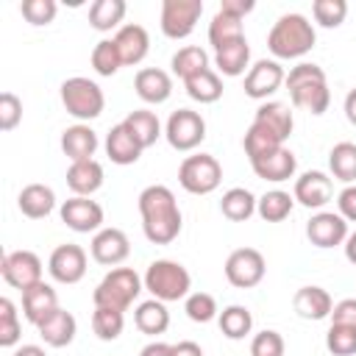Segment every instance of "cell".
Here are the masks:
<instances>
[{
  "label": "cell",
  "mask_w": 356,
  "mask_h": 356,
  "mask_svg": "<svg viewBox=\"0 0 356 356\" xmlns=\"http://www.w3.org/2000/svg\"><path fill=\"white\" fill-rule=\"evenodd\" d=\"M142 231L153 245H170L181 234V209L175 195L164 184H150L139 192Z\"/></svg>",
  "instance_id": "6da1fadb"
},
{
  "label": "cell",
  "mask_w": 356,
  "mask_h": 356,
  "mask_svg": "<svg viewBox=\"0 0 356 356\" xmlns=\"http://www.w3.org/2000/svg\"><path fill=\"white\" fill-rule=\"evenodd\" d=\"M286 89L292 97V106L309 111V114H325L328 103H331V92H328V81L323 67L312 64V61H300L286 72Z\"/></svg>",
  "instance_id": "7a4b0ae2"
},
{
  "label": "cell",
  "mask_w": 356,
  "mask_h": 356,
  "mask_svg": "<svg viewBox=\"0 0 356 356\" xmlns=\"http://www.w3.org/2000/svg\"><path fill=\"white\" fill-rule=\"evenodd\" d=\"M317 42L314 25L303 14H284L267 33V47L275 58H300Z\"/></svg>",
  "instance_id": "3957f363"
},
{
  "label": "cell",
  "mask_w": 356,
  "mask_h": 356,
  "mask_svg": "<svg viewBox=\"0 0 356 356\" xmlns=\"http://www.w3.org/2000/svg\"><path fill=\"white\" fill-rule=\"evenodd\" d=\"M145 289L156 298V300H181L189 295V286H192V275L184 264L172 261V259H156L147 264V273H145Z\"/></svg>",
  "instance_id": "277c9868"
},
{
  "label": "cell",
  "mask_w": 356,
  "mask_h": 356,
  "mask_svg": "<svg viewBox=\"0 0 356 356\" xmlns=\"http://www.w3.org/2000/svg\"><path fill=\"white\" fill-rule=\"evenodd\" d=\"M145 281L139 278L136 270L131 267H114L111 273L103 275V281L95 286L92 292V300L95 306H106V309H117V312H125L142 292Z\"/></svg>",
  "instance_id": "5b68a950"
},
{
  "label": "cell",
  "mask_w": 356,
  "mask_h": 356,
  "mask_svg": "<svg viewBox=\"0 0 356 356\" xmlns=\"http://www.w3.org/2000/svg\"><path fill=\"white\" fill-rule=\"evenodd\" d=\"M61 103L75 120H95V117L103 114L106 97H103V89L95 81H89L83 75H75V78H67L61 83Z\"/></svg>",
  "instance_id": "8992f818"
},
{
  "label": "cell",
  "mask_w": 356,
  "mask_h": 356,
  "mask_svg": "<svg viewBox=\"0 0 356 356\" xmlns=\"http://www.w3.org/2000/svg\"><path fill=\"white\" fill-rule=\"evenodd\" d=\"M222 181V167L214 156L209 153H195L186 156L178 167V184L189 192V195H209L220 186Z\"/></svg>",
  "instance_id": "52a82bcc"
},
{
  "label": "cell",
  "mask_w": 356,
  "mask_h": 356,
  "mask_svg": "<svg viewBox=\"0 0 356 356\" xmlns=\"http://www.w3.org/2000/svg\"><path fill=\"white\" fill-rule=\"evenodd\" d=\"M164 136L172 150H181V153L195 150L206 139V120L192 108H178L170 114L164 125Z\"/></svg>",
  "instance_id": "ba28073f"
},
{
  "label": "cell",
  "mask_w": 356,
  "mask_h": 356,
  "mask_svg": "<svg viewBox=\"0 0 356 356\" xmlns=\"http://www.w3.org/2000/svg\"><path fill=\"white\" fill-rule=\"evenodd\" d=\"M264 273H267V264L256 248H236L225 259V278L236 289H250V286L261 284Z\"/></svg>",
  "instance_id": "9c48e42d"
},
{
  "label": "cell",
  "mask_w": 356,
  "mask_h": 356,
  "mask_svg": "<svg viewBox=\"0 0 356 356\" xmlns=\"http://www.w3.org/2000/svg\"><path fill=\"white\" fill-rule=\"evenodd\" d=\"M203 14L200 0H164L161 3V33L167 39H186Z\"/></svg>",
  "instance_id": "30bf717a"
},
{
  "label": "cell",
  "mask_w": 356,
  "mask_h": 356,
  "mask_svg": "<svg viewBox=\"0 0 356 356\" xmlns=\"http://www.w3.org/2000/svg\"><path fill=\"white\" fill-rule=\"evenodd\" d=\"M0 273L8 286L25 292L42 281V259L33 250H11L0 259Z\"/></svg>",
  "instance_id": "8fae6325"
},
{
  "label": "cell",
  "mask_w": 356,
  "mask_h": 356,
  "mask_svg": "<svg viewBox=\"0 0 356 356\" xmlns=\"http://www.w3.org/2000/svg\"><path fill=\"white\" fill-rule=\"evenodd\" d=\"M58 214H61V222L75 234H92V231H100L103 225V206L89 197L72 195L70 200L61 203Z\"/></svg>",
  "instance_id": "7c38bea8"
},
{
  "label": "cell",
  "mask_w": 356,
  "mask_h": 356,
  "mask_svg": "<svg viewBox=\"0 0 356 356\" xmlns=\"http://www.w3.org/2000/svg\"><path fill=\"white\" fill-rule=\"evenodd\" d=\"M47 270L58 284H78L86 275V250L72 242L58 245L47 259Z\"/></svg>",
  "instance_id": "4fadbf2b"
},
{
  "label": "cell",
  "mask_w": 356,
  "mask_h": 356,
  "mask_svg": "<svg viewBox=\"0 0 356 356\" xmlns=\"http://www.w3.org/2000/svg\"><path fill=\"white\" fill-rule=\"evenodd\" d=\"M286 81V72L278 61L273 58H259L248 75H245V95L253 100H267L270 95L278 92V86Z\"/></svg>",
  "instance_id": "5bb4252c"
},
{
  "label": "cell",
  "mask_w": 356,
  "mask_h": 356,
  "mask_svg": "<svg viewBox=\"0 0 356 356\" xmlns=\"http://www.w3.org/2000/svg\"><path fill=\"white\" fill-rule=\"evenodd\" d=\"M306 236L314 248H337L348 239V220L337 211H317L306 222Z\"/></svg>",
  "instance_id": "9a60e30c"
},
{
  "label": "cell",
  "mask_w": 356,
  "mask_h": 356,
  "mask_svg": "<svg viewBox=\"0 0 356 356\" xmlns=\"http://www.w3.org/2000/svg\"><path fill=\"white\" fill-rule=\"evenodd\" d=\"M89 253L97 264H106V267H114V264H122L131 253V242L125 236V231L120 228H100L95 236H92V245H89Z\"/></svg>",
  "instance_id": "2e32d148"
},
{
  "label": "cell",
  "mask_w": 356,
  "mask_h": 356,
  "mask_svg": "<svg viewBox=\"0 0 356 356\" xmlns=\"http://www.w3.org/2000/svg\"><path fill=\"white\" fill-rule=\"evenodd\" d=\"M292 197L306 209H323L334 197V181L320 170H309L295 181Z\"/></svg>",
  "instance_id": "e0dca14e"
},
{
  "label": "cell",
  "mask_w": 356,
  "mask_h": 356,
  "mask_svg": "<svg viewBox=\"0 0 356 356\" xmlns=\"http://www.w3.org/2000/svg\"><path fill=\"white\" fill-rule=\"evenodd\" d=\"M250 167L261 181L281 184V181H289L295 175L298 161H295V153L289 147H278V150H270L259 159H250Z\"/></svg>",
  "instance_id": "ac0fdd59"
},
{
  "label": "cell",
  "mask_w": 356,
  "mask_h": 356,
  "mask_svg": "<svg viewBox=\"0 0 356 356\" xmlns=\"http://www.w3.org/2000/svg\"><path fill=\"white\" fill-rule=\"evenodd\" d=\"M39 337L44 339V345H50V348H67L72 339H75V331H78V323H75V317L67 312V309H56V312H50L39 325Z\"/></svg>",
  "instance_id": "d6986e66"
},
{
  "label": "cell",
  "mask_w": 356,
  "mask_h": 356,
  "mask_svg": "<svg viewBox=\"0 0 356 356\" xmlns=\"http://www.w3.org/2000/svg\"><path fill=\"white\" fill-rule=\"evenodd\" d=\"M134 89L145 103L159 106L172 95V78H170V72H164L159 67H145V70L136 72Z\"/></svg>",
  "instance_id": "ffe728a7"
},
{
  "label": "cell",
  "mask_w": 356,
  "mask_h": 356,
  "mask_svg": "<svg viewBox=\"0 0 356 356\" xmlns=\"http://www.w3.org/2000/svg\"><path fill=\"white\" fill-rule=\"evenodd\" d=\"M56 309H58V295H56V289L50 284L39 281V284H33L31 289L22 292V314H25L28 323L39 325Z\"/></svg>",
  "instance_id": "44dd1931"
},
{
  "label": "cell",
  "mask_w": 356,
  "mask_h": 356,
  "mask_svg": "<svg viewBox=\"0 0 356 356\" xmlns=\"http://www.w3.org/2000/svg\"><path fill=\"white\" fill-rule=\"evenodd\" d=\"M114 44L122 56V64H139L150 50V36L142 25L128 22L114 33Z\"/></svg>",
  "instance_id": "7402d4cb"
},
{
  "label": "cell",
  "mask_w": 356,
  "mask_h": 356,
  "mask_svg": "<svg viewBox=\"0 0 356 356\" xmlns=\"http://www.w3.org/2000/svg\"><path fill=\"white\" fill-rule=\"evenodd\" d=\"M61 150L70 161H89L97 150V134L78 122V125H70L64 134H61Z\"/></svg>",
  "instance_id": "603a6c76"
},
{
  "label": "cell",
  "mask_w": 356,
  "mask_h": 356,
  "mask_svg": "<svg viewBox=\"0 0 356 356\" xmlns=\"http://www.w3.org/2000/svg\"><path fill=\"white\" fill-rule=\"evenodd\" d=\"M67 186L78 197H89L103 186V164L89 159V161H72L67 170Z\"/></svg>",
  "instance_id": "cb8c5ba5"
},
{
  "label": "cell",
  "mask_w": 356,
  "mask_h": 356,
  "mask_svg": "<svg viewBox=\"0 0 356 356\" xmlns=\"http://www.w3.org/2000/svg\"><path fill=\"white\" fill-rule=\"evenodd\" d=\"M292 306L303 320H325L331 317L334 300L323 286H300L292 298Z\"/></svg>",
  "instance_id": "d4e9b609"
},
{
  "label": "cell",
  "mask_w": 356,
  "mask_h": 356,
  "mask_svg": "<svg viewBox=\"0 0 356 356\" xmlns=\"http://www.w3.org/2000/svg\"><path fill=\"white\" fill-rule=\"evenodd\" d=\"M106 153H108V159H111L114 164L125 167V164L139 161L142 145H139V142L134 139V134L120 122V125H114V128L108 131V136H106Z\"/></svg>",
  "instance_id": "484cf974"
},
{
  "label": "cell",
  "mask_w": 356,
  "mask_h": 356,
  "mask_svg": "<svg viewBox=\"0 0 356 356\" xmlns=\"http://www.w3.org/2000/svg\"><path fill=\"white\" fill-rule=\"evenodd\" d=\"M17 206L25 217L42 220L56 209V192L44 184H28V186H22V192L17 197Z\"/></svg>",
  "instance_id": "4316f807"
},
{
  "label": "cell",
  "mask_w": 356,
  "mask_h": 356,
  "mask_svg": "<svg viewBox=\"0 0 356 356\" xmlns=\"http://www.w3.org/2000/svg\"><path fill=\"white\" fill-rule=\"evenodd\" d=\"M248 61H250V44H248L245 36L242 39H234V42H228V44H222V47L214 50V64L228 78L242 75L248 70Z\"/></svg>",
  "instance_id": "83f0119b"
},
{
  "label": "cell",
  "mask_w": 356,
  "mask_h": 356,
  "mask_svg": "<svg viewBox=\"0 0 356 356\" xmlns=\"http://www.w3.org/2000/svg\"><path fill=\"white\" fill-rule=\"evenodd\" d=\"M134 325H136L142 334H147V337L164 334L167 325H170V312H167L164 300H156V298L142 300V303L136 306V312H134Z\"/></svg>",
  "instance_id": "f1b7e54d"
},
{
  "label": "cell",
  "mask_w": 356,
  "mask_h": 356,
  "mask_svg": "<svg viewBox=\"0 0 356 356\" xmlns=\"http://www.w3.org/2000/svg\"><path fill=\"white\" fill-rule=\"evenodd\" d=\"M256 122H264L270 131H275L284 142L289 139V134H292V128H295V120H292V111H289V106L286 103H281V100H264L259 108H256V117H253Z\"/></svg>",
  "instance_id": "f546056e"
},
{
  "label": "cell",
  "mask_w": 356,
  "mask_h": 356,
  "mask_svg": "<svg viewBox=\"0 0 356 356\" xmlns=\"http://www.w3.org/2000/svg\"><path fill=\"white\" fill-rule=\"evenodd\" d=\"M122 125L134 134V139L142 145V150L150 147V145H156V139L161 136V122H159V117H156L153 111H147V108L131 111V114L122 120Z\"/></svg>",
  "instance_id": "4dcf8cb0"
},
{
  "label": "cell",
  "mask_w": 356,
  "mask_h": 356,
  "mask_svg": "<svg viewBox=\"0 0 356 356\" xmlns=\"http://www.w3.org/2000/svg\"><path fill=\"white\" fill-rule=\"evenodd\" d=\"M220 211H222V217H228L231 222H245V220H250V217L256 214V197H253L250 189L234 186V189H228V192L222 195Z\"/></svg>",
  "instance_id": "1f68e13d"
},
{
  "label": "cell",
  "mask_w": 356,
  "mask_h": 356,
  "mask_svg": "<svg viewBox=\"0 0 356 356\" xmlns=\"http://www.w3.org/2000/svg\"><path fill=\"white\" fill-rule=\"evenodd\" d=\"M184 89L197 103H217L222 97V81H220V75L211 67L203 70V72H197V75H192V78H186L184 81Z\"/></svg>",
  "instance_id": "d6a6232c"
},
{
  "label": "cell",
  "mask_w": 356,
  "mask_h": 356,
  "mask_svg": "<svg viewBox=\"0 0 356 356\" xmlns=\"http://www.w3.org/2000/svg\"><path fill=\"white\" fill-rule=\"evenodd\" d=\"M242 145H245V153H248V159H259V156H264V153H270V150H278V147H284V139L275 134V131H270L264 122H250V128H248V134H245V139H242Z\"/></svg>",
  "instance_id": "836d02e7"
},
{
  "label": "cell",
  "mask_w": 356,
  "mask_h": 356,
  "mask_svg": "<svg viewBox=\"0 0 356 356\" xmlns=\"http://www.w3.org/2000/svg\"><path fill=\"white\" fill-rule=\"evenodd\" d=\"M292 206H295V197H292L289 192H284V189H270V192H264V195L256 200V214H259L264 222H281V220L289 217Z\"/></svg>",
  "instance_id": "e575fe53"
},
{
  "label": "cell",
  "mask_w": 356,
  "mask_h": 356,
  "mask_svg": "<svg viewBox=\"0 0 356 356\" xmlns=\"http://www.w3.org/2000/svg\"><path fill=\"white\" fill-rule=\"evenodd\" d=\"M328 167L331 175L342 184H353L356 181V145L353 142H337L328 153Z\"/></svg>",
  "instance_id": "d590c367"
},
{
  "label": "cell",
  "mask_w": 356,
  "mask_h": 356,
  "mask_svg": "<svg viewBox=\"0 0 356 356\" xmlns=\"http://www.w3.org/2000/svg\"><path fill=\"white\" fill-rule=\"evenodd\" d=\"M125 11H128L125 0H95L89 6V25L95 31H111L122 22Z\"/></svg>",
  "instance_id": "8d00e7d4"
},
{
  "label": "cell",
  "mask_w": 356,
  "mask_h": 356,
  "mask_svg": "<svg viewBox=\"0 0 356 356\" xmlns=\"http://www.w3.org/2000/svg\"><path fill=\"white\" fill-rule=\"evenodd\" d=\"M217 323H220V331H222L228 339H245V337L250 334V328H253L250 312H248L245 306H239V303L225 306V309L220 312Z\"/></svg>",
  "instance_id": "74e56055"
},
{
  "label": "cell",
  "mask_w": 356,
  "mask_h": 356,
  "mask_svg": "<svg viewBox=\"0 0 356 356\" xmlns=\"http://www.w3.org/2000/svg\"><path fill=\"white\" fill-rule=\"evenodd\" d=\"M203 70H209V53H206L203 47L186 44V47H181V50L172 56V72H175L181 81H186V78H192V75H197V72H203Z\"/></svg>",
  "instance_id": "f35d334b"
},
{
  "label": "cell",
  "mask_w": 356,
  "mask_h": 356,
  "mask_svg": "<svg viewBox=\"0 0 356 356\" xmlns=\"http://www.w3.org/2000/svg\"><path fill=\"white\" fill-rule=\"evenodd\" d=\"M122 328H125V312L95 306V312H92V331L97 334V339L114 342L122 334Z\"/></svg>",
  "instance_id": "ab89813d"
},
{
  "label": "cell",
  "mask_w": 356,
  "mask_h": 356,
  "mask_svg": "<svg viewBox=\"0 0 356 356\" xmlns=\"http://www.w3.org/2000/svg\"><path fill=\"white\" fill-rule=\"evenodd\" d=\"M242 36H245L242 19H236V17H231V14L217 11L214 19L209 22V42H211L214 50L222 47V44H228V42H234V39H242Z\"/></svg>",
  "instance_id": "60d3db41"
},
{
  "label": "cell",
  "mask_w": 356,
  "mask_h": 356,
  "mask_svg": "<svg viewBox=\"0 0 356 356\" xmlns=\"http://www.w3.org/2000/svg\"><path fill=\"white\" fill-rule=\"evenodd\" d=\"M89 61H92L95 72H97V75H106V78H111V75L122 67V56H120L114 39H100V42L92 47Z\"/></svg>",
  "instance_id": "b9f144b4"
},
{
  "label": "cell",
  "mask_w": 356,
  "mask_h": 356,
  "mask_svg": "<svg viewBox=\"0 0 356 356\" xmlns=\"http://www.w3.org/2000/svg\"><path fill=\"white\" fill-rule=\"evenodd\" d=\"M184 312H186V317L192 320V323H209V320H214V317H220L217 312V300H214V295H209V292H192V295H186V303H184Z\"/></svg>",
  "instance_id": "7bdbcfd3"
},
{
  "label": "cell",
  "mask_w": 356,
  "mask_h": 356,
  "mask_svg": "<svg viewBox=\"0 0 356 356\" xmlns=\"http://www.w3.org/2000/svg\"><path fill=\"white\" fill-rule=\"evenodd\" d=\"M312 14H314V22H320L323 28H339L348 17V3L345 0H314Z\"/></svg>",
  "instance_id": "ee69618b"
},
{
  "label": "cell",
  "mask_w": 356,
  "mask_h": 356,
  "mask_svg": "<svg viewBox=\"0 0 356 356\" xmlns=\"http://www.w3.org/2000/svg\"><path fill=\"white\" fill-rule=\"evenodd\" d=\"M325 348L334 353V356H353L356 353V328H348V325H334L328 328L325 334Z\"/></svg>",
  "instance_id": "f6af8a7d"
},
{
  "label": "cell",
  "mask_w": 356,
  "mask_h": 356,
  "mask_svg": "<svg viewBox=\"0 0 356 356\" xmlns=\"http://www.w3.org/2000/svg\"><path fill=\"white\" fill-rule=\"evenodd\" d=\"M19 342V317L8 298H0V345L11 348Z\"/></svg>",
  "instance_id": "bcb514c9"
},
{
  "label": "cell",
  "mask_w": 356,
  "mask_h": 356,
  "mask_svg": "<svg viewBox=\"0 0 356 356\" xmlns=\"http://www.w3.org/2000/svg\"><path fill=\"white\" fill-rule=\"evenodd\" d=\"M19 11L31 25H47V22H53L58 6H56V0H22Z\"/></svg>",
  "instance_id": "7dc6e473"
},
{
  "label": "cell",
  "mask_w": 356,
  "mask_h": 356,
  "mask_svg": "<svg viewBox=\"0 0 356 356\" xmlns=\"http://www.w3.org/2000/svg\"><path fill=\"white\" fill-rule=\"evenodd\" d=\"M250 356H284V337L278 331H259L250 342Z\"/></svg>",
  "instance_id": "c3c4849f"
},
{
  "label": "cell",
  "mask_w": 356,
  "mask_h": 356,
  "mask_svg": "<svg viewBox=\"0 0 356 356\" xmlns=\"http://www.w3.org/2000/svg\"><path fill=\"white\" fill-rule=\"evenodd\" d=\"M22 120V100L14 92L0 95V131H14Z\"/></svg>",
  "instance_id": "681fc988"
},
{
  "label": "cell",
  "mask_w": 356,
  "mask_h": 356,
  "mask_svg": "<svg viewBox=\"0 0 356 356\" xmlns=\"http://www.w3.org/2000/svg\"><path fill=\"white\" fill-rule=\"evenodd\" d=\"M331 323H334V325L356 328V298H345V300L334 303V309H331Z\"/></svg>",
  "instance_id": "f907efd6"
},
{
  "label": "cell",
  "mask_w": 356,
  "mask_h": 356,
  "mask_svg": "<svg viewBox=\"0 0 356 356\" xmlns=\"http://www.w3.org/2000/svg\"><path fill=\"white\" fill-rule=\"evenodd\" d=\"M337 209L348 222H356V184H348L337 195Z\"/></svg>",
  "instance_id": "816d5d0a"
},
{
  "label": "cell",
  "mask_w": 356,
  "mask_h": 356,
  "mask_svg": "<svg viewBox=\"0 0 356 356\" xmlns=\"http://www.w3.org/2000/svg\"><path fill=\"white\" fill-rule=\"evenodd\" d=\"M253 0H222L220 3V11L222 14H231V17H236V19H245V14H250L253 11Z\"/></svg>",
  "instance_id": "f5cc1de1"
},
{
  "label": "cell",
  "mask_w": 356,
  "mask_h": 356,
  "mask_svg": "<svg viewBox=\"0 0 356 356\" xmlns=\"http://www.w3.org/2000/svg\"><path fill=\"white\" fill-rule=\"evenodd\" d=\"M172 356H203V350H200V345H197V342L184 339V342L172 345Z\"/></svg>",
  "instance_id": "db71d44e"
},
{
  "label": "cell",
  "mask_w": 356,
  "mask_h": 356,
  "mask_svg": "<svg viewBox=\"0 0 356 356\" xmlns=\"http://www.w3.org/2000/svg\"><path fill=\"white\" fill-rule=\"evenodd\" d=\"M139 356H172V345L167 342H150L139 350Z\"/></svg>",
  "instance_id": "11a10c76"
},
{
  "label": "cell",
  "mask_w": 356,
  "mask_h": 356,
  "mask_svg": "<svg viewBox=\"0 0 356 356\" xmlns=\"http://www.w3.org/2000/svg\"><path fill=\"white\" fill-rule=\"evenodd\" d=\"M345 117H348L350 125H356V89H350L345 95Z\"/></svg>",
  "instance_id": "9f6ffc18"
},
{
  "label": "cell",
  "mask_w": 356,
  "mask_h": 356,
  "mask_svg": "<svg viewBox=\"0 0 356 356\" xmlns=\"http://www.w3.org/2000/svg\"><path fill=\"white\" fill-rule=\"evenodd\" d=\"M345 259L350 261V264H356V231L353 234H348V239H345Z\"/></svg>",
  "instance_id": "6f0895ef"
},
{
  "label": "cell",
  "mask_w": 356,
  "mask_h": 356,
  "mask_svg": "<svg viewBox=\"0 0 356 356\" xmlns=\"http://www.w3.org/2000/svg\"><path fill=\"white\" fill-rule=\"evenodd\" d=\"M14 356H47V353H44V348H39V345H22V348L14 350Z\"/></svg>",
  "instance_id": "680465c9"
}]
</instances>
